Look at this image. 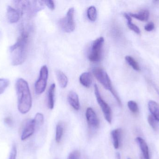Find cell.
I'll return each instance as SVG.
<instances>
[{"label": "cell", "instance_id": "6da1fadb", "mask_svg": "<svg viewBox=\"0 0 159 159\" xmlns=\"http://www.w3.org/2000/svg\"><path fill=\"white\" fill-rule=\"evenodd\" d=\"M29 41V33L23 29L16 43L9 48L12 65L17 66L24 62L28 53Z\"/></svg>", "mask_w": 159, "mask_h": 159}, {"label": "cell", "instance_id": "7a4b0ae2", "mask_svg": "<svg viewBox=\"0 0 159 159\" xmlns=\"http://www.w3.org/2000/svg\"><path fill=\"white\" fill-rule=\"evenodd\" d=\"M16 89L18 101V109L22 114H26L30 111L32 105L31 95L28 82L20 78L16 83Z\"/></svg>", "mask_w": 159, "mask_h": 159}, {"label": "cell", "instance_id": "3957f363", "mask_svg": "<svg viewBox=\"0 0 159 159\" xmlns=\"http://www.w3.org/2000/svg\"><path fill=\"white\" fill-rule=\"evenodd\" d=\"M93 73L96 79L102 85L103 87L112 93V95L117 102L119 105L121 106L122 104H121L120 98L114 89L110 77L108 76L107 73L104 70L99 67H95L93 68Z\"/></svg>", "mask_w": 159, "mask_h": 159}, {"label": "cell", "instance_id": "277c9868", "mask_svg": "<svg viewBox=\"0 0 159 159\" xmlns=\"http://www.w3.org/2000/svg\"><path fill=\"white\" fill-rule=\"evenodd\" d=\"M104 43V39L103 37H99L93 42L88 55L89 60L93 62H97L101 60Z\"/></svg>", "mask_w": 159, "mask_h": 159}, {"label": "cell", "instance_id": "5b68a950", "mask_svg": "<svg viewBox=\"0 0 159 159\" xmlns=\"http://www.w3.org/2000/svg\"><path fill=\"white\" fill-rule=\"evenodd\" d=\"M74 15L75 8L71 7L67 12L66 16L60 20L59 21L60 27L64 31L71 33L74 30L75 28Z\"/></svg>", "mask_w": 159, "mask_h": 159}, {"label": "cell", "instance_id": "8992f818", "mask_svg": "<svg viewBox=\"0 0 159 159\" xmlns=\"http://www.w3.org/2000/svg\"><path fill=\"white\" fill-rule=\"evenodd\" d=\"M94 93L98 104L102 109L104 116L105 119L109 124L112 120V112L111 108L101 96L99 88L97 85H94Z\"/></svg>", "mask_w": 159, "mask_h": 159}, {"label": "cell", "instance_id": "52a82bcc", "mask_svg": "<svg viewBox=\"0 0 159 159\" xmlns=\"http://www.w3.org/2000/svg\"><path fill=\"white\" fill-rule=\"evenodd\" d=\"M48 70L46 65L42 66L40 70V75L38 80L35 82V91L36 94L40 95L45 90L48 78Z\"/></svg>", "mask_w": 159, "mask_h": 159}, {"label": "cell", "instance_id": "ba28073f", "mask_svg": "<svg viewBox=\"0 0 159 159\" xmlns=\"http://www.w3.org/2000/svg\"><path fill=\"white\" fill-rule=\"evenodd\" d=\"M36 127L34 119H29L25 123L21 133V141H25L30 138L34 133Z\"/></svg>", "mask_w": 159, "mask_h": 159}, {"label": "cell", "instance_id": "9c48e42d", "mask_svg": "<svg viewBox=\"0 0 159 159\" xmlns=\"http://www.w3.org/2000/svg\"><path fill=\"white\" fill-rule=\"evenodd\" d=\"M86 118L88 125L93 128H98L99 125V121L98 117L94 110L89 107L86 112Z\"/></svg>", "mask_w": 159, "mask_h": 159}, {"label": "cell", "instance_id": "30bf717a", "mask_svg": "<svg viewBox=\"0 0 159 159\" xmlns=\"http://www.w3.org/2000/svg\"><path fill=\"white\" fill-rule=\"evenodd\" d=\"M7 16L8 21L10 23H14L19 20L21 15L18 10L9 6L7 7Z\"/></svg>", "mask_w": 159, "mask_h": 159}, {"label": "cell", "instance_id": "8fae6325", "mask_svg": "<svg viewBox=\"0 0 159 159\" xmlns=\"http://www.w3.org/2000/svg\"><path fill=\"white\" fill-rule=\"evenodd\" d=\"M68 100L70 105L75 109L78 111L79 110L80 105L79 99L78 95L75 91H70L68 95Z\"/></svg>", "mask_w": 159, "mask_h": 159}, {"label": "cell", "instance_id": "7c38bea8", "mask_svg": "<svg viewBox=\"0 0 159 159\" xmlns=\"http://www.w3.org/2000/svg\"><path fill=\"white\" fill-rule=\"evenodd\" d=\"M136 141L142 151L143 156V158L144 159H150L149 149H148V147L146 142L143 138L140 137H137L136 138Z\"/></svg>", "mask_w": 159, "mask_h": 159}, {"label": "cell", "instance_id": "4fadbf2b", "mask_svg": "<svg viewBox=\"0 0 159 159\" xmlns=\"http://www.w3.org/2000/svg\"><path fill=\"white\" fill-rule=\"evenodd\" d=\"M122 130L120 129H116L111 132V137L113 141V145L115 149H118L120 145Z\"/></svg>", "mask_w": 159, "mask_h": 159}, {"label": "cell", "instance_id": "5bb4252c", "mask_svg": "<svg viewBox=\"0 0 159 159\" xmlns=\"http://www.w3.org/2000/svg\"><path fill=\"white\" fill-rule=\"evenodd\" d=\"M56 85L52 84L49 87L48 93V106L49 109L54 108L55 105V93Z\"/></svg>", "mask_w": 159, "mask_h": 159}, {"label": "cell", "instance_id": "9a60e30c", "mask_svg": "<svg viewBox=\"0 0 159 159\" xmlns=\"http://www.w3.org/2000/svg\"><path fill=\"white\" fill-rule=\"evenodd\" d=\"M148 109L153 117L159 121V106L155 101H150L148 103Z\"/></svg>", "mask_w": 159, "mask_h": 159}, {"label": "cell", "instance_id": "2e32d148", "mask_svg": "<svg viewBox=\"0 0 159 159\" xmlns=\"http://www.w3.org/2000/svg\"><path fill=\"white\" fill-rule=\"evenodd\" d=\"M80 84L85 87L89 88L90 87L92 82L91 74L89 72H85L80 75L79 78Z\"/></svg>", "mask_w": 159, "mask_h": 159}, {"label": "cell", "instance_id": "e0dca14e", "mask_svg": "<svg viewBox=\"0 0 159 159\" xmlns=\"http://www.w3.org/2000/svg\"><path fill=\"white\" fill-rule=\"evenodd\" d=\"M56 75L60 87L62 88L66 87L68 84V79L66 75L59 70L57 71Z\"/></svg>", "mask_w": 159, "mask_h": 159}, {"label": "cell", "instance_id": "ac0fdd59", "mask_svg": "<svg viewBox=\"0 0 159 159\" xmlns=\"http://www.w3.org/2000/svg\"><path fill=\"white\" fill-rule=\"evenodd\" d=\"M130 16L141 21H147L149 18V12L148 10H143L138 14L130 13Z\"/></svg>", "mask_w": 159, "mask_h": 159}, {"label": "cell", "instance_id": "d6986e66", "mask_svg": "<svg viewBox=\"0 0 159 159\" xmlns=\"http://www.w3.org/2000/svg\"><path fill=\"white\" fill-rule=\"evenodd\" d=\"M124 16L127 20V25H128V27L136 33V34H140L141 30H140V29L137 25H135L134 23H132V17L130 16L129 14L124 13Z\"/></svg>", "mask_w": 159, "mask_h": 159}, {"label": "cell", "instance_id": "ffe728a7", "mask_svg": "<svg viewBox=\"0 0 159 159\" xmlns=\"http://www.w3.org/2000/svg\"><path fill=\"white\" fill-rule=\"evenodd\" d=\"M87 16L91 21H95L97 19V10L94 6H90L87 10Z\"/></svg>", "mask_w": 159, "mask_h": 159}, {"label": "cell", "instance_id": "44dd1931", "mask_svg": "<svg viewBox=\"0 0 159 159\" xmlns=\"http://www.w3.org/2000/svg\"><path fill=\"white\" fill-rule=\"evenodd\" d=\"M64 128L61 123H58L56 127V140L57 143H60L63 136Z\"/></svg>", "mask_w": 159, "mask_h": 159}, {"label": "cell", "instance_id": "7402d4cb", "mask_svg": "<svg viewBox=\"0 0 159 159\" xmlns=\"http://www.w3.org/2000/svg\"><path fill=\"white\" fill-rule=\"evenodd\" d=\"M125 60L128 64L132 67L133 69H134L135 71H140V68L139 64L132 57L129 56H127L125 57Z\"/></svg>", "mask_w": 159, "mask_h": 159}, {"label": "cell", "instance_id": "603a6c76", "mask_svg": "<svg viewBox=\"0 0 159 159\" xmlns=\"http://www.w3.org/2000/svg\"><path fill=\"white\" fill-rule=\"evenodd\" d=\"M35 122V127L38 128L43 125L44 121L43 115L41 113H37L35 115V117L34 119Z\"/></svg>", "mask_w": 159, "mask_h": 159}, {"label": "cell", "instance_id": "cb8c5ba5", "mask_svg": "<svg viewBox=\"0 0 159 159\" xmlns=\"http://www.w3.org/2000/svg\"><path fill=\"white\" fill-rule=\"evenodd\" d=\"M9 84L8 79L6 78H0V95L3 93L6 89Z\"/></svg>", "mask_w": 159, "mask_h": 159}, {"label": "cell", "instance_id": "d4e9b609", "mask_svg": "<svg viewBox=\"0 0 159 159\" xmlns=\"http://www.w3.org/2000/svg\"><path fill=\"white\" fill-rule=\"evenodd\" d=\"M128 106L129 109L133 113H138L139 111V107L138 105L134 101H129L128 103Z\"/></svg>", "mask_w": 159, "mask_h": 159}, {"label": "cell", "instance_id": "484cf974", "mask_svg": "<svg viewBox=\"0 0 159 159\" xmlns=\"http://www.w3.org/2000/svg\"><path fill=\"white\" fill-rule=\"evenodd\" d=\"M148 123L151 126V128H153L154 130H157V122H156L157 120L153 117V116L149 115L148 116Z\"/></svg>", "mask_w": 159, "mask_h": 159}, {"label": "cell", "instance_id": "4316f807", "mask_svg": "<svg viewBox=\"0 0 159 159\" xmlns=\"http://www.w3.org/2000/svg\"><path fill=\"white\" fill-rule=\"evenodd\" d=\"M80 153L78 150H75L70 153L68 159H80Z\"/></svg>", "mask_w": 159, "mask_h": 159}, {"label": "cell", "instance_id": "83f0119b", "mask_svg": "<svg viewBox=\"0 0 159 159\" xmlns=\"http://www.w3.org/2000/svg\"><path fill=\"white\" fill-rule=\"evenodd\" d=\"M17 147L16 144H13L9 155V159H16L17 156Z\"/></svg>", "mask_w": 159, "mask_h": 159}, {"label": "cell", "instance_id": "f1b7e54d", "mask_svg": "<svg viewBox=\"0 0 159 159\" xmlns=\"http://www.w3.org/2000/svg\"><path fill=\"white\" fill-rule=\"evenodd\" d=\"M45 5L47 6L49 9L53 10L55 8V4L54 1L52 0H48V1H43Z\"/></svg>", "mask_w": 159, "mask_h": 159}, {"label": "cell", "instance_id": "f546056e", "mask_svg": "<svg viewBox=\"0 0 159 159\" xmlns=\"http://www.w3.org/2000/svg\"><path fill=\"white\" fill-rule=\"evenodd\" d=\"M144 29L147 31H151L155 29V24L153 22H148L145 26Z\"/></svg>", "mask_w": 159, "mask_h": 159}, {"label": "cell", "instance_id": "4dcf8cb0", "mask_svg": "<svg viewBox=\"0 0 159 159\" xmlns=\"http://www.w3.org/2000/svg\"><path fill=\"white\" fill-rule=\"evenodd\" d=\"M4 122L7 125L11 127L13 125V121L10 117H6L4 119Z\"/></svg>", "mask_w": 159, "mask_h": 159}, {"label": "cell", "instance_id": "1f68e13d", "mask_svg": "<svg viewBox=\"0 0 159 159\" xmlns=\"http://www.w3.org/2000/svg\"><path fill=\"white\" fill-rule=\"evenodd\" d=\"M116 159H121V157H120V154L119 152H117L116 153Z\"/></svg>", "mask_w": 159, "mask_h": 159}, {"label": "cell", "instance_id": "d6a6232c", "mask_svg": "<svg viewBox=\"0 0 159 159\" xmlns=\"http://www.w3.org/2000/svg\"><path fill=\"white\" fill-rule=\"evenodd\" d=\"M128 159H131L130 158H128Z\"/></svg>", "mask_w": 159, "mask_h": 159}]
</instances>
